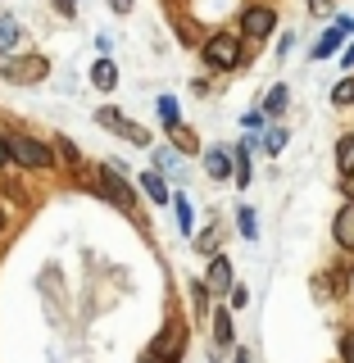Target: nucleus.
Here are the masks:
<instances>
[{
	"label": "nucleus",
	"mask_w": 354,
	"mask_h": 363,
	"mask_svg": "<svg viewBox=\"0 0 354 363\" xmlns=\"http://www.w3.org/2000/svg\"><path fill=\"white\" fill-rule=\"evenodd\" d=\"M9 155L23 168H50V159H55V150L45 141H37V136H9Z\"/></svg>",
	"instance_id": "obj_1"
},
{
	"label": "nucleus",
	"mask_w": 354,
	"mask_h": 363,
	"mask_svg": "<svg viewBox=\"0 0 354 363\" xmlns=\"http://www.w3.org/2000/svg\"><path fill=\"white\" fill-rule=\"evenodd\" d=\"M204 64L209 68H236L241 64V37H227V32L209 37L204 41Z\"/></svg>",
	"instance_id": "obj_2"
},
{
	"label": "nucleus",
	"mask_w": 354,
	"mask_h": 363,
	"mask_svg": "<svg viewBox=\"0 0 354 363\" xmlns=\"http://www.w3.org/2000/svg\"><path fill=\"white\" fill-rule=\"evenodd\" d=\"M45 73H50V64H45L41 55H28V60H9L5 68H0V77H5V82H18V86L41 82Z\"/></svg>",
	"instance_id": "obj_3"
},
{
	"label": "nucleus",
	"mask_w": 354,
	"mask_h": 363,
	"mask_svg": "<svg viewBox=\"0 0 354 363\" xmlns=\"http://www.w3.org/2000/svg\"><path fill=\"white\" fill-rule=\"evenodd\" d=\"M96 123H100V128H109V132H118V136H128L132 145H150V132L136 128V123H128L118 109H109V105H105V109H96Z\"/></svg>",
	"instance_id": "obj_4"
},
{
	"label": "nucleus",
	"mask_w": 354,
	"mask_h": 363,
	"mask_svg": "<svg viewBox=\"0 0 354 363\" xmlns=\"http://www.w3.org/2000/svg\"><path fill=\"white\" fill-rule=\"evenodd\" d=\"M100 186H105V196L114 200V204H123V209H136V200H132V191H128V182H123V168H114V164H105L100 168Z\"/></svg>",
	"instance_id": "obj_5"
},
{
	"label": "nucleus",
	"mask_w": 354,
	"mask_h": 363,
	"mask_svg": "<svg viewBox=\"0 0 354 363\" xmlns=\"http://www.w3.org/2000/svg\"><path fill=\"white\" fill-rule=\"evenodd\" d=\"M272 28H277V14H272L268 5L245 9V18H241V32H245V37H268Z\"/></svg>",
	"instance_id": "obj_6"
},
{
	"label": "nucleus",
	"mask_w": 354,
	"mask_h": 363,
	"mask_svg": "<svg viewBox=\"0 0 354 363\" xmlns=\"http://www.w3.org/2000/svg\"><path fill=\"white\" fill-rule=\"evenodd\" d=\"M182 336H187V327H182V323H177V318H173V323H168V327H164V336H159V340H155V359H164V363H173V359L182 354Z\"/></svg>",
	"instance_id": "obj_7"
},
{
	"label": "nucleus",
	"mask_w": 354,
	"mask_h": 363,
	"mask_svg": "<svg viewBox=\"0 0 354 363\" xmlns=\"http://www.w3.org/2000/svg\"><path fill=\"white\" fill-rule=\"evenodd\" d=\"M204 286H209L214 295H227V291H232V264H227V255H219L209 264V281H204Z\"/></svg>",
	"instance_id": "obj_8"
},
{
	"label": "nucleus",
	"mask_w": 354,
	"mask_h": 363,
	"mask_svg": "<svg viewBox=\"0 0 354 363\" xmlns=\"http://www.w3.org/2000/svg\"><path fill=\"white\" fill-rule=\"evenodd\" d=\"M332 232H336V245L341 250H354V200L345 204V209L336 213V223H332Z\"/></svg>",
	"instance_id": "obj_9"
},
{
	"label": "nucleus",
	"mask_w": 354,
	"mask_h": 363,
	"mask_svg": "<svg viewBox=\"0 0 354 363\" xmlns=\"http://www.w3.org/2000/svg\"><path fill=\"white\" fill-rule=\"evenodd\" d=\"M204 168H209L214 182H227V173H236V164H232L227 150H209V155H204Z\"/></svg>",
	"instance_id": "obj_10"
},
{
	"label": "nucleus",
	"mask_w": 354,
	"mask_h": 363,
	"mask_svg": "<svg viewBox=\"0 0 354 363\" xmlns=\"http://www.w3.org/2000/svg\"><path fill=\"white\" fill-rule=\"evenodd\" d=\"M341 41H345V28L336 23V28H327L323 37H318V45H314V60H327V55H336V45H341Z\"/></svg>",
	"instance_id": "obj_11"
},
{
	"label": "nucleus",
	"mask_w": 354,
	"mask_h": 363,
	"mask_svg": "<svg viewBox=\"0 0 354 363\" xmlns=\"http://www.w3.org/2000/svg\"><path fill=\"white\" fill-rule=\"evenodd\" d=\"M141 191H145V196H150L155 204H168V200H173V196H168V186H164V177H159L155 168H150V173L141 177Z\"/></svg>",
	"instance_id": "obj_12"
},
{
	"label": "nucleus",
	"mask_w": 354,
	"mask_h": 363,
	"mask_svg": "<svg viewBox=\"0 0 354 363\" xmlns=\"http://www.w3.org/2000/svg\"><path fill=\"white\" fill-rule=\"evenodd\" d=\"M336 168H341V177H354V132L341 136V145H336Z\"/></svg>",
	"instance_id": "obj_13"
},
{
	"label": "nucleus",
	"mask_w": 354,
	"mask_h": 363,
	"mask_svg": "<svg viewBox=\"0 0 354 363\" xmlns=\"http://www.w3.org/2000/svg\"><path fill=\"white\" fill-rule=\"evenodd\" d=\"M91 82H96L100 91H114V86H118V68H114L109 60H100L96 68H91Z\"/></svg>",
	"instance_id": "obj_14"
},
{
	"label": "nucleus",
	"mask_w": 354,
	"mask_h": 363,
	"mask_svg": "<svg viewBox=\"0 0 354 363\" xmlns=\"http://www.w3.org/2000/svg\"><path fill=\"white\" fill-rule=\"evenodd\" d=\"M250 145H255V141H241V145L232 150V164H236V186H245V182H250Z\"/></svg>",
	"instance_id": "obj_15"
},
{
	"label": "nucleus",
	"mask_w": 354,
	"mask_h": 363,
	"mask_svg": "<svg viewBox=\"0 0 354 363\" xmlns=\"http://www.w3.org/2000/svg\"><path fill=\"white\" fill-rule=\"evenodd\" d=\"M173 209H177V227H182V232H196V213H191V200L187 196H173Z\"/></svg>",
	"instance_id": "obj_16"
},
{
	"label": "nucleus",
	"mask_w": 354,
	"mask_h": 363,
	"mask_svg": "<svg viewBox=\"0 0 354 363\" xmlns=\"http://www.w3.org/2000/svg\"><path fill=\"white\" fill-rule=\"evenodd\" d=\"M287 100H291V91H287V86H272V91H268V100H264V113H268V118H277V113L287 109Z\"/></svg>",
	"instance_id": "obj_17"
},
{
	"label": "nucleus",
	"mask_w": 354,
	"mask_h": 363,
	"mask_svg": "<svg viewBox=\"0 0 354 363\" xmlns=\"http://www.w3.org/2000/svg\"><path fill=\"white\" fill-rule=\"evenodd\" d=\"M214 340H219V345H232V313L227 309L214 313Z\"/></svg>",
	"instance_id": "obj_18"
},
{
	"label": "nucleus",
	"mask_w": 354,
	"mask_h": 363,
	"mask_svg": "<svg viewBox=\"0 0 354 363\" xmlns=\"http://www.w3.org/2000/svg\"><path fill=\"white\" fill-rule=\"evenodd\" d=\"M168 136H173V141H177V150H196V132H187V128H182V123H168Z\"/></svg>",
	"instance_id": "obj_19"
},
{
	"label": "nucleus",
	"mask_w": 354,
	"mask_h": 363,
	"mask_svg": "<svg viewBox=\"0 0 354 363\" xmlns=\"http://www.w3.org/2000/svg\"><path fill=\"white\" fill-rule=\"evenodd\" d=\"M14 41H18V23L14 18H0V50H9Z\"/></svg>",
	"instance_id": "obj_20"
},
{
	"label": "nucleus",
	"mask_w": 354,
	"mask_h": 363,
	"mask_svg": "<svg viewBox=\"0 0 354 363\" xmlns=\"http://www.w3.org/2000/svg\"><path fill=\"white\" fill-rule=\"evenodd\" d=\"M332 100H336V105H354V77H345V82H336Z\"/></svg>",
	"instance_id": "obj_21"
},
{
	"label": "nucleus",
	"mask_w": 354,
	"mask_h": 363,
	"mask_svg": "<svg viewBox=\"0 0 354 363\" xmlns=\"http://www.w3.org/2000/svg\"><path fill=\"white\" fill-rule=\"evenodd\" d=\"M236 227H241V236H245V241H255V232H259V227H255V213H250V209L236 213Z\"/></svg>",
	"instance_id": "obj_22"
},
{
	"label": "nucleus",
	"mask_w": 354,
	"mask_h": 363,
	"mask_svg": "<svg viewBox=\"0 0 354 363\" xmlns=\"http://www.w3.org/2000/svg\"><path fill=\"white\" fill-rule=\"evenodd\" d=\"M159 118H164V123H177V100L173 96H159Z\"/></svg>",
	"instance_id": "obj_23"
},
{
	"label": "nucleus",
	"mask_w": 354,
	"mask_h": 363,
	"mask_svg": "<svg viewBox=\"0 0 354 363\" xmlns=\"http://www.w3.org/2000/svg\"><path fill=\"white\" fill-rule=\"evenodd\" d=\"M282 145H287V132H268L264 136V150L268 155H282Z\"/></svg>",
	"instance_id": "obj_24"
},
{
	"label": "nucleus",
	"mask_w": 354,
	"mask_h": 363,
	"mask_svg": "<svg viewBox=\"0 0 354 363\" xmlns=\"http://www.w3.org/2000/svg\"><path fill=\"white\" fill-rule=\"evenodd\" d=\"M245 300H250V291L245 286H232V309H245Z\"/></svg>",
	"instance_id": "obj_25"
},
{
	"label": "nucleus",
	"mask_w": 354,
	"mask_h": 363,
	"mask_svg": "<svg viewBox=\"0 0 354 363\" xmlns=\"http://www.w3.org/2000/svg\"><path fill=\"white\" fill-rule=\"evenodd\" d=\"M204 291H209V286H200V281L191 286V304H196V309H204Z\"/></svg>",
	"instance_id": "obj_26"
},
{
	"label": "nucleus",
	"mask_w": 354,
	"mask_h": 363,
	"mask_svg": "<svg viewBox=\"0 0 354 363\" xmlns=\"http://www.w3.org/2000/svg\"><path fill=\"white\" fill-rule=\"evenodd\" d=\"M109 9H114V14H128V9H132V0H109Z\"/></svg>",
	"instance_id": "obj_27"
},
{
	"label": "nucleus",
	"mask_w": 354,
	"mask_h": 363,
	"mask_svg": "<svg viewBox=\"0 0 354 363\" xmlns=\"http://www.w3.org/2000/svg\"><path fill=\"white\" fill-rule=\"evenodd\" d=\"M5 164H9V141L0 136V168H5Z\"/></svg>",
	"instance_id": "obj_28"
},
{
	"label": "nucleus",
	"mask_w": 354,
	"mask_h": 363,
	"mask_svg": "<svg viewBox=\"0 0 354 363\" xmlns=\"http://www.w3.org/2000/svg\"><path fill=\"white\" fill-rule=\"evenodd\" d=\"M55 5H60V14H73V9H77V0H55Z\"/></svg>",
	"instance_id": "obj_29"
},
{
	"label": "nucleus",
	"mask_w": 354,
	"mask_h": 363,
	"mask_svg": "<svg viewBox=\"0 0 354 363\" xmlns=\"http://www.w3.org/2000/svg\"><path fill=\"white\" fill-rule=\"evenodd\" d=\"M341 350H345V359L354 363V336H345V345H341Z\"/></svg>",
	"instance_id": "obj_30"
},
{
	"label": "nucleus",
	"mask_w": 354,
	"mask_h": 363,
	"mask_svg": "<svg viewBox=\"0 0 354 363\" xmlns=\"http://www.w3.org/2000/svg\"><path fill=\"white\" fill-rule=\"evenodd\" d=\"M327 5H332V0H309V9H314V14H318V9H327Z\"/></svg>",
	"instance_id": "obj_31"
},
{
	"label": "nucleus",
	"mask_w": 354,
	"mask_h": 363,
	"mask_svg": "<svg viewBox=\"0 0 354 363\" xmlns=\"http://www.w3.org/2000/svg\"><path fill=\"white\" fill-rule=\"evenodd\" d=\"M345 64H354V45H350V50H345Z\"/></svg>",
	"instance_id": "obj_32"
},
{
	"label": "nucleus",
	"mask_w": 354,
	"mask_h": 363,
	"mask_svg": "<svg viewBox=\"0 0 354 363\" xmlns=\"http://www.w3.org/2000/svg\"><path fill=\"white\" fill-rule=\"evenodd\" d=\"M236 363H250V354H245V350H241V354H236Z\"/></svg>",
	"instance_id": "obj_33"
},
{
	"label": "nucleus",
	"mask_w": 354,
	"mask_h": 363,
	"mask_svg": "<svg viewBox=\"0 0 354 363\" xmlns=\"http://www.w3.org/2000/svg\"><path fill=\"white\" fill-rule=\"evenodd\" d=\"M0 232H5V213H0Z\"/></svg>",
	"instance_id": "obj_34"
},
{
	"label": "nucleus",
	"mask_w": 354,
	"mask_h": 363,
	"mask_svg": "<svg viewBox=\"0 0 354 363\" xmlns=\"http://www.w3.org/2000/svg\"><path fill=\"white\" fill-rule=\"evenodd\" d=\"M141 363H159V359H141Z\"/></svg>",
	"instance_id": "obj_35"
}]
</instances>
